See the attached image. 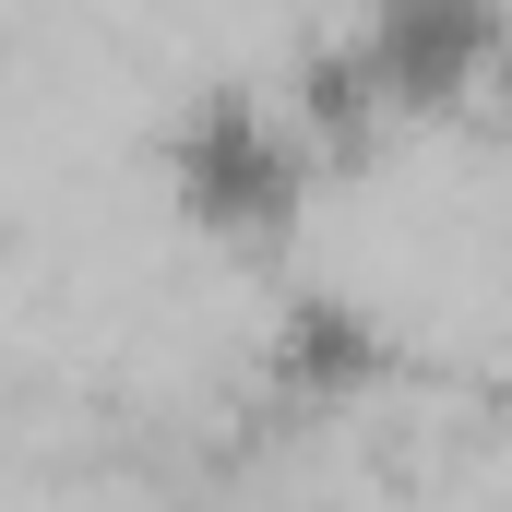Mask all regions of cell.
Listing matches in <instances>:
<instances>
[{
    "mask_svg": "<svg viewBox=\"0 0 512 512\" xmlns=\"http://www.w3.org/2000/svg\"><path fill=\"white\" fill-rule=\"evenodd\" d=\"M262 382L286 393L298 417H346V405H370L393 382V334L370 298H346V286H298L274 322H262Z\"/></svg>",
    "mask_w": 512,
    "mask_h": 512,
    "instance_id": "3957f363",
    "label": "cell"
},
{
    "mask_svg": "<svg viewBox=\"0 0 512 512\" xmlns=\"http://www.w3.org/2000/svg\"><path fill=\"white\" fill-rule=\"evenodd\" d=\"M501 72H512V0H346L286 84L334 155H358L382 131H429L477 108Z\"/></svg>",
    "mask_w": 512,
    "mask_h": 512,
    "instance_id": "6da1fadb",
    "label": "cell"
},
{
    "mask_svg": "<svg viewBox=\"0 0 512 512\" xmlns=\"http://www.w3.org/2000/svg\"><path fill=\"white\" fill-rule=\"evenodd\" d=\"M334 179V143L298 108V84H191L155 120V191L215 251H286Z\"/></svg>",
    "mask_w": 512,
    "mask_h": 512,
    "instance_id": "7a4b0ae2",
    "label": "cell"
}]
</instances>
